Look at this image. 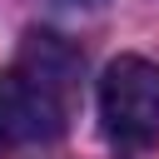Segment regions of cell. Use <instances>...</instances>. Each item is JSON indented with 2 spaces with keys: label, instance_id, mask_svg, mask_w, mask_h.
I'll return each mask as SVG.
<instances>
[{
  "label": "cell",
  "instance_id": "obj_2",
  "mask_svg": "<svg viewBox=\"0 0 159 159\" xmlns=\"http://www.w3.org/2000/svg\"><path fill=\"white\" fill-rule=\"evenodd\" d=\"M99 129L119 154L159 149V65L119 55L99 75Z\"/></svg>",
  "mask_w": 159,
  "mask_h": 159
},
{
  "label": "cell",
  "instance_id": "obj_1",
  "mask_svg": "<svg viewBox=\"0 0 159 159\" xmlns=\"http://www.w3.org/2000/svg\"><path fill=\"white\" fill-rule=\"evenodd\" d=\"M75 65L80 60L55 35H30L20 65L0 75V154L55 139L65 129Z\"/></svg>",
  "mask_w": 159,
  "mask_h": 159
}]
</instances>
